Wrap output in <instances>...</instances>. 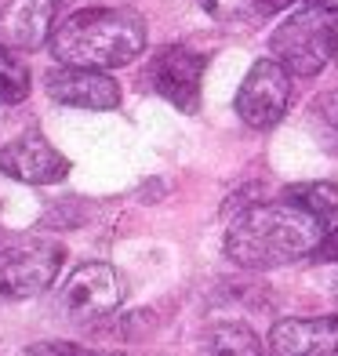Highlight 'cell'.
Instances as JSON below:
<instances>
[{"label": "cell", "instance_id": "obj_1", "mask_svg": "<svg viewBox=\"0 0 338 356\" xmlns=\"http://www.w3.org/2000/svg\"><path fill=\"white\" fill-rule=\"evenodd\" d=\"M328 236V222L291 200H262L233 215L225 229V254L244 269H280L316 248Z\"/></svg>", "mask_w": 338, "mask_h": 356}, {"label": "cell", "instance_id": "obj_2", "mask_svg": "<svg viewBox=\"0 0 338 356\" xmlns=\"http://www.w3.org/2000/svg\"><path fill=\"white\" fill-rule=\"evenodd\" d=\"M146 22L131 8H84L62 19L51 33V55L66 66L117 70L142 55Z\"/></svg>", "mask_w": 338, "mask_h": 356}, {"label": "cell", "instance_id": "obj_3", "mask_svg": "<svg viewBox=\"0 0 338 356\" xmlns=\"http://www.w3.org/2000/svg\"><path fill=\"white\" fill-rule=\"evenodd\" d=\"M335 44H338V11L316 4V0H305V8H298L291 19H284L273 29L269 51L295 76H316L335 58Z\"/></svg>", "mask_w": 338, "mask_h": 356}, {"label": "cell", "instance_id": "obj_4", "mask_svg": "<svg viewBox=\"0 0 338 356\" xmlns=\"http://www.w3.org/2000/svg\"><path fill=\"white\" fill-rule=\"evenodd\" d=\"M62 244L44 236H19L8 248H0V298L22 302L37 298L40 291L55 284L62 269Z\"/></svg>", "mask_w": 338, "mask_h": 356}, {"label": "cell", "instance_id": "obj_5", "mask_svg": "<svg viewBox=\"0 0 338 356\" xmlns=\"http://www.w3.org/2000/svg\"><path fill=\"white\" fill-rule=\"evenodd\" d=\"M291 102V70L277 58H259L236 91V113L255 131L277 127Z\"/></svg>", "mask_w": 338, "mask_h": 356}, {"label": "cell", "instance_id": "obj_6", "mask_svg": "<svg viewBox=\"0 0 338 356\" xmlns=\"http://www.w3.org/2000/svg\"><path fill=\"white\" fill-rule=\"evenodd\" d=\"M124 277L109 262H84L58 287V313L66 320H99L120 309Z\"/></svg>", "mask_w": 338, "mask_h": 356}, {"label": "cell", "instance_id": "obj_7", "mask_svg": "<svg viewBox=\"0 0 338 356\" xmlns=\"http://www.w3.org/2000/svg\"><path fill=\"white\" fill-rule=\"evenodd\" d=\"M207 70V58L193 47L168 44L150 58V84L160 99H168L175 109L197 113L200 109V80Z\"/></svg>", "mask_w": 338, "mask_h": 356}, {"label": "cell", "instance_id": "obj_8", "mask_svg": "<svg viewBox=\"0 0 338 356\" xmlns=\"http://www.w3.org/2000/svg\"><path fill=\"white\" fill-rule=\"evenodd\" d=\"M44 88L58 106H73V109L109 113L120 106V84L106 70H91V66H66L62 62L58 70L44 76Z\"/></svg>", "mask_w": 338, "mask_h": 356}, {"label": "cell", "instance_id": "obj_9", "mask_svg": "<svg viewBox=\"0 0 338 356\" xmlns=\"http://www.w3.org/2000/svg\"><path fill=\"white\" fill-rule=\"evenodd\" d=\"M0 171L26 186H55L70 175V160L44 135H22L0 149Z\"/></svg>", "mask_w": 338, "mask_h": 356}, {"label": "cell", "instance_id": "obj_10", "mask_svg": "<svg viewBox=\"0 0 338 356\" xmlns=\"http://www.w3.org/2000/svg\"><path fill=\"white\" fill-rule=\"evenodd\" d=\"M269 356H335L338 316H284L269 327Z\"/></svg>", "mask_w": 338, "mask_h": 356}, {"label": "cell", "instance_id": "obj_11", "mask_svg": "<svg viewBox=\"0 0 338 356\" xmlns=\"http://www.w3.org/2000/svg\"><path fill=\"white\" fill-rule=\"evenodd\" d=\"M62 0H8L0 11V44L15 51H37L55 33Z\"/></svg>", "mask_w": 338, "mask_h": 356}, {"label": "cell", "instance_id": "obj_12", "mask_svg": "<svg viewBox=\"0 0 338 356\" xmlns=\"http://www.w3.org/2000/svg\"><path fill=\"white\" fill-rule=\"evenodd\" d=\"M204 356H262V342L248 323H215L200 338Z\"/></svg>", "mask_w": 338, "mask_h": 356}, {"label": "cell", "instance_id": "obj_13", "mask_svg": "<svg viewBox=\"0 0 338 356\" xmlns=\"http://www.w3.org/2000/svg\"><path fill=\"white\" fill-rule=\"evenodd\" d=\"M284 200H291L298 207H305L309 215L335 222L338 218V186L335 182H302V186H287Z\"/></svg>", "mask_w": 338, "mask_h": 356}, {"label": "cell", "instance_id": "obj_14", "mask_svg": "<svg viewBox=\"0 0 338 356\" xmlns=\"http://www.w3.org/2000/svg\"><path fill=\"white\" fill-rule=\"evenodd\" d=\"M200 8L215 22H225V26H251V22H262L269 15H277L273 0H200Z\"/></svg>", "mask_w": 338, "mask_h": 356}, {"label": "cell", "instance_id": "obj_15", "mask_svg": "<svg viewBox=\"0 0 338 356\" xmlns=\"http://www.w3.org/2000/svg\"><path fill=\"white\" fill-rule=\"evenodd\" d=\"M29 88H33L29 66L15 55V47L0 44V102H4V106H19V102H26Z\"/></svg>", "mask_w": 338, "mask_h": 356}, {"label": "cell", "instance_id": "obj_16", "mask_svg": "<svg viewBox=\"0 0 338 356\" xmlns=\"http://www.w3.org/2000/svg\"><path fill=\"white\" fill-rule=\"evenodd\" d=\"M309 127H313L316 142L324 145L328 153L338 156V88L313 99V106H309Z\"/></svg>", "mask_w": 338, "mask_h": 356}, {"label": "cell", "instance_id": "obj_17", "mask_svg": "<svg viewBox=\"0 0 338 356\" xmlns=\"http://www.w3.org/2000/svg\"><path fill=\"white\" fill-rule=\"evenodd\" d=\"M26 356H120V353H95L77 342H37L26 349Z\"/></svg>", "mask_w": 338, "mask_h": 356}, {"label": "cell", "instance_id": "obj_18", "mask_svg": "<svg viewBox=\"0 0 338 356\" xmlns=\"http://www.w3.org/2000/svg\"><path fill=\"white\" fill-rule=\"evenodd\" d=\"M316 262H338V225H335V229L324 236V244H320L316 248Z\"/></svg>", "mask_w": 338, "mask_h": 356}, {"label": "cell", "instance_id": "obj_19", "mask_svg": "<svg viewBox=\"0 0 338 356\" xmlns=\"http://www.w3.org/2000/svg\"><path fill=\"white\" fill-rule=\"evenodd\" d=\"M316 4H324V8H331V11H338V0H316Z\"/></svg>", "mask_w": 338, "mask_h": 356}, {"label": "cell", "instance_id": "obj_20", "mask_svg": "<svg viewBox=\"0 0 338 356\" xmlns=\"http://www.w3.org/2000/svg\"><path fill=\"white\" fill-rule=\"evenodd\" d=\"M335 62H338V44H335Z\"/></svg>", "mask_w": 338, "mask_h": 356}, {"label": "cell", "instance_id": "obj_21", "mask_svg": "<svg viewBox=\"0 0 338 356\" xmlns=\"http://www.w3.org/2000/svg\"><path fill=\"white\" fill-rule=\"evenodd\" d=\"M335 295H338V284H335Z\"/></svg>", "mask_w": 338, "mask_h": 356}]
</instances>
